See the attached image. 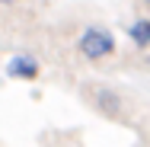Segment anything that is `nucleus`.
I'll return each instance as SVG.
<instances>
[{"mask_svg": "<svg viewBox=\"0 0 150 147\" xmlns=\"http://www.w3.org/2000/svg\"><path fill=\"white\" fill-rule=\"evenodd\" d=\"M74 55H77V61H83L90 67L112 64L118 58V35L105 23H96V19L83 23L80 29L74 32Z\"/></svg>", "mask_w": 150, "mask_h": 147, "instance_id": "nucleus-1", "label": "nucleus"}, {"mask_svg": "<svg viewBox=\"0 0 150 147\" xmlns=\"http://www.w3.org/2000/svg\"><path fill=\"white\" fill-rule=\"evenodd\" d=\"M23 3H26V0H0V10H3V13H16Z\"/></svg>", "mask_w": 150, "mask_h": 147, "instance_id": "nucleus-5", "label": "nucleus"}, {"mask_svg": "<svg viewBox=\"0 0 150 147\" xmlns=\"http://www.w3.org/2000/svg\"><path fill=\"white\" fill-rule=\"evenodd\" d=\"M3 74L10 80H16V83H35L42 77V61L35 58V55H29V51H16V55L6 58Z\"/></svg>", "mask_w": 150, "mask_h": 147, "instance_id": "nucleus-3", "label": "nucleus"}, {"mask_svg": "<svg viewBox=\"0 0 150 147\" xmlns=\"http://www.w3.org/2000/svg\"><path fill=\"white\" fill-rule=\"evenodd\" d=\"M80 93H83L86 106H90L96 115L109 118V121H118V125H128L131 121V102H128V96L118 87H109V83L93 80V83H83Z\"/></svg>", "mask_w": 150, "mask_h": 147, "instance_id": "nucleus-2", "label": "nucleus"}, {"mask_svg": "<svg viewBox=\"0 0 150 147\" xmlns=\"http://www.w3.org/2000/svg\"><path fill=\"white\" fill-rule=\"evenodd\" d=\"M137 3H141V6H144V10H150V0H137Z\"/></svg>", "mask_w": 150, "mask_h": 147, "instance_id": "nucleus-7", "label": "nucleus"}, {"mask_svg": "<svg viewBox=\"0 0 150 147\" xmlns=\"http://www.w3.org/2000/svg\"><path fill=\"white\" fill-rule=\"evenodd\" d=\"M141 67H147V70H150V51H147V55H141Z\"/></svg>", "mask_w": 150, "mask_h": 147, "instance_id": "nucleus-6", "label": "nucleus"}, {"mask_svg": "<svg viewBox=\"0 0 150 147\" xmlns=\"http://www.w3.org/2000/svg\"><path fill=\"white\" fill-rule=\"evenodd\" d=\"M125 35H128V42L134 45L137 55H147V51H150V16H147V13L134 16V19L125 26Z\"/></svg>", "mask_w": 150, "mask_h": 147, "instance_id": "nucleus-4", "label": "nucleus"}]
</instances>
